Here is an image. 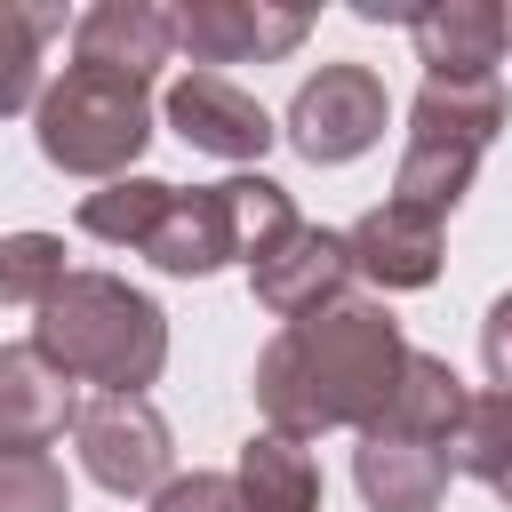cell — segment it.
I'll list each match as a JSON object with an SVG mask.
<instances>
[{
  "label": "cell",
  "mask_w": 512,
  "mask_h": 512,
  "mask_svg": "<svg viewBox=\"0 0 512 512\" xmlns=\"http://www.w3.org/2000/svg\"><path fill=\"white\" fill-rule=\"evenodd\" d=\"M160 112H168V128H176L192 152H208V160H264V144L280 136L272 112H264L240 80H224V72H184V80L160 96Z\"/></svg>",
  "instance_id": "cell-9"
},
{
  "label": "cell",
  "mask_w": 512,
  "mask_h": 512,
  "mask_svg": "<svg viewBox=\"0 0 512 512\" xmlns=\"http://www.w3.org/2000/svg\"><path fill=\"white\" fill-rule=\"evenodd\" d=\"M480 360H488V384L496 392H512V288L488 304V320H480Z\"/></svg>",
  "instance_id": "cell-23"
},
{
  "label": "cell",
  "mask_w": 512,
  "mask_h": 512,
  "mask_svg": "<svg viewBox=\"0 0 512 512\" xmlns=\"http://www.w3.org/2000/svg\"><path fill=\"white\" fill-rule=\"evenodd\" d=\"M408 40H416L424 80H496V64L512 48V8H496V0L408 8Z\"/></svg>",
  "instance_id": "cell-11"
},
{
  "label": "cell",
  "mask_w": 512,
  "mask_h": 512,
  "mask_svg": "<svg viewBox=\"0 0 512 512\" xmlns=\"http://www.w3.org/2000/svg\"><path fill=\"white\" fill-rule=\"evenodd\" d=\"M168 56H176V32H168V8H152V0H96L72 24V64H104V72L152 80Z\"/></svg>",
  "instance_id": "cell-14"
},
{
  "label": "cell",
  "mask_w": 512,
  "mask_h": 512,
  "mask_svg": "<svg viewBox=\"0 0 512 512\" xmlns=\"http://www.w3.org/2000/svg\"><path fill=\"white\" fill-rule=\"evenodd\" d=\"M168 32L192 64H272V56L304 48L312 16L264 8V0H184V8H168Z\"/></svg>",
  "instance_id": "cell-7"
},
{
  "label": "cell",
  "mask_w": 512,
  "mask_h": 512,
  "mask_svg": "<svg viewBox=\"0 0 512 512\" xmlns=\"http://www.w3.org/2000/svg\"><path fill=\"white\" fill-rule=\"evenodd\" d=\"M72 440L104 496H160L176 480V440L152 392H88L72 416Z\"/></svg>",
  "instance_id": "cell-5"
},
{
  "label": "cell",
  "mask_w": 512,
  "mask_h": 512,
  "mask_svg": "<svg viewBox=\"0 0 512 512\" xmlns=\"http://www.w3.org/2000/svg\"><path fill=\"white\" fill-rule=\"evenodd\" d=\"M232 480H240V504H248V512H320V464H312V448L288 440V432H256V440L240 448Z\"/></svg>",
  "instance_id": "cell-16"
},
{
  "label": "cell",
  "mask_w": 512,
  "mask_h": 512,
  "mask_svg": "<svg viewBox=\"0 0 512 512\" xmlns=\"http://www.w3.org/2000/svg\"><path fill=\"white\" fill-rule=\"evenodd\" d=\"M448 456H456V472H472V480L496 488V480L512 472V392H472Z\"/></svg>",
  "instance_id": "cell-20"
},
{
  "label": "cell",
  "mask_w": 512,
  "mask_h": 512,
  "mask_svg": "<svg viewBox=\"0 0 512 512\" xmlns=\"http://www.w3.org/2000/svg\"><path fill=\"white\" fill-rule=\"evenodd\" d=\"M384 120H392V96L368 64H320L288 104V144L312 168H344L384 136Z\"/></svg>",
  "instance_id": "cell-6"
},
{
  "label": "cell",
  "mask_w": 512,
  "mask_h": 512,
  "mask_svg": "<svg viewBox=\"0 0 512 512\" xmlns=\"http://www.w3.org/2000/svg\"><path fill=\"white\" fill-rule=\"evenodd\" d=\"M0 512H72V480L56 456H0Z\"/></svg>",
  "instance_id": "cell-21"
},
{
  "label": "cell",
  "mask_w": 512,
  "mask_h": 512,
  "mask_svg": "<svg viewBox=\"0 0 512 512\" xmlns=\"http://www.w3.org/2000/svg\"><path fill=\"white\" fill-rule=\"evenodd\" d=\"M32 344L72 376V384H96V392H144L160 368H168V312L128 288L120 272H96V264H72V280L40 304L32 320Z\"/></svg>",
  "instance_id": "cell-2"
},
{
  "label": "cell",
  "mask_w": 512,
  "mask_h": 512,
  "mask_svg": "<svg viewBox=\"0 0 512 512\" xmlns=\"http://www.w3.org/2000/svg\"><path fill=\"white\" fill-rule=\"evenodd\" d=\"M448 472H456L448 448H424L400 432H360V448H352V480H360L368 512H440Z\"/></svg>",
  "instance_id": "cell-13"
},
{
  "label": "cell",
  "mask_w": 512,
  "mask_h": 512,
  "mask_svg": "<svg viewBox=\"0 0 512 512\" xmlns=\"http://www.w3.org/2000/svg\"><path fill=\"white\" fill-rule=\"evenodd\" d=\"M32 144L64 176L120 184L152 144V80L104 72V64H64V80H48L32 104Z\"/></svg>",
  "instance_id": "cell-3"
},
{
  "label": "cell",
  "mask_w": 512,
  "mask_h": 512,
  "mask_svg": "<svg viewBox=\"0 0 512 512\" xmlns=\"http://www.w3.org/2000/svg\"><path fill=\"white\" fill-rule=\"evenodd\" d=\"M472 392L464 376L440 360V352H408L400 368V392H392V416L376 432H400V440H424V448H456V424H464Z\"/></svg>",
  "instance_id": "cell-15"
},
{
  "label": "cell",
  "mask_w": 512,
  "mask_h": 512,
  "mask_svg": "<svg viewBox=\"0 0 512 512\" xmlns=\"http://www.w3.org/2000/svg\"><path fill=\"white\" fill-rule=\"evenodd\" d=\"M496 496H504V504H512V472H504V480H496Z\"/></svg>",
  "instance_id": "cell-24"
},
{
  "label": "cell",
  "mask_w": 512,
  "mask_h": 512,
  "mask_svg": "<svg viewBox=\"0 0 512 512\" xmlns=\"http://www.w3.org/2000/svg\"><path fill=\"white\" fill-rule=\"evenodd\" d=\"M64 280H72V264H64L56 232H8L0 240V304H32L40 312Z\"/></svg>",
  "instance_id": "cell-19"
},
{
  "label": "cell",
  "mask_w": 512,
  "mask_h": 512,
  "mask_svg": "<svg viewBox=\"0 0 512 512\" xmlns=\"http://www.w3.org/2000/svg\"><path fill=\"white\" fill-rule=\"evenodd\" d=\"M408 336L392 320V304L376 296H344L312 320H288L264 352H256V408L264 432L288 440H320V432H376L392 416L400 368H408Z\"/></svg>",
  "instance_id": "cell-1"
},
{
  "label": "cell",
  "mask_w": 512,
  "mask_h": 512,
  "mask_svg": "<svg viewBox=\"0 0 512 512\" xmlns=\"http://www.w3.org/2000/svg\"><path fill=\"white\" fill-rule=\"evenodd\" d=\"M72 416V376L40 344H0V456H48V440H64Z\"/></svg>",
  "instance_id": "cell-12"
},
{
  "label": "cell",
  "mask_w": 512,
  "mask_h": 512,
  "mask_svg": "<svg viewBox=\"0 0 512 512\" xmlns=\"http://www.w3.org/2000/svg\"><path fill=\"white\" fill-rule=\"evenodd\" d=\"M152 512H248L240 504V480L232 472H184L152 496Z\"/></svg>",
  "instance_id": "cell-22"
},
{
  "label": "cell",
  "mask_w": 512,
  "mask_h": 512,
  "mask_svg": "<svg viewBox=\"0 0 512 512\" xmlns=\"http://www.w3.org/2000/svg\"><path fill=\"white\" fill-rule=\"evenodd\" d=\"M496 136H504V88L496 80H424L416 104H408V144H400L392 200H408L424 216H448L472 192Z\"/></svg>",
  "instance_id": "cell-4"
},
{
  "label": "cell",
  "mask_w": 512,
  "mask_h": 512,
  "mask_svg": "<svg viewBox=\"0 0 512 512\" xmlns=\"http://www.w3.org/2000/svg\"><path fill=\"white\" fill-rule=\"evenodd\" d=\"M160 208H168V184L160 176H120V184H96L80 200V232L104 240V248H144L152 224H160Z\"/></svg>",
  "instance_id": "cell-18"
},
{
  "label": "cell",
  "mask_w": 512,
  "mask_h": 512,
  "mask_svg": "<svg viewBox=\"0 0 512 512\" xmlns=\"http://www.w3.org/2000/svg\"><path fill=\"white\" fill-rule=\"evenodd\" d=\"M344 256H352V280L400 296V288H432L448 248H440V216H424L408 200H384L360 224H344Z\"/></svg>",
  "instance_id": "cell-10"
},
{
  "label": "cell",
  "mask_w": 512,
  "mask_h": 512,
  "mask_svg": "<svg viewBox=\"0 0 512 512\" xmlns=\"http://www.w3.org/2000/svg\"><path fill=\"white\" fill-rule=\"evenodd\" d=\"M248 288H256V304H264L280 328H288V320H312V312H328V304H344V296H352L344 232H320V224L280 232V240L248 264Z\"/></svg>",
  "instance_id": "cell-8"
},
{
  "label": "cell",
  "mask_w": 512,
  "mask_h": 512,
  "mask_svg": "<svg viewBox=\"0 0 512 512\" xmlns=\"http://www.w3.org/2000/svg\"><path fill=\"white\" fill-rule=\"evenodd\" d=\"M64 32V8H16L0 0V120L40 104V48Z\"/></svg>",
  "instance_id": "cell-17"
}]
</instances>
